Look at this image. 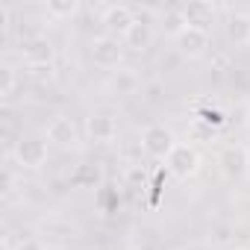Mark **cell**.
Instances as JSON below:
<instances>
[{"label": "cell", "instance_id": "cell-1", "mask_svg": "<svg viewBox=\"0 0 250 250\" xmlns=\"http://www.w3.org/2000/svg\"><path fill=\"white\" fill-rule=\"evenodd\" d=\"M124 42L121 39H115V36H109V33H103V36H94L91 39V44H88V53H91V62L97 65V68H103V71H118L121 65H124Z\"/></svg>", "mask_w": 250, "mask_h": 250}, {"label": "cell", "instance_id": "cell-2", "mask_svg": "<svg viewBox=\"0 0 250 250\" xmlns=\"http://www.w3.org/2000/svg\"><path fill=\"white\" fill-rule=\"evenodd\" d=\"M165 165H168V171H171L177 180H191V177L200 174L203 156H200V150H197L191 142H177L174 150L168 153Z\"/></svg>", "mask_w": 250, "mask_h": 250}, {"label": "cell", "instance_id": "cell-3", "mask_svg": "<svg viewBox=\"0 0 250 250\" xmlns=\"http://www.w3.org/2000/svg\"><path fill=\"white\" fill-rule=\"evenodd\" d=\"M9 156H12V162H15L21 171H39L42 165H47L50 145H47L44 139H18Z\"/></svg>", "mask_w": 250, "mask_h": 250}, {"label": "cell", "instance_id": "cell-4", "mask_svg": "<svg viewBox=\"0 0 250 250\" xmlns=\"http://www.w3.org/2000/svg\"><path fill=\"white\" fill-rule=\"evenodd\" d=\"M142 150L150 156V159H168V153L174 150L177 145V136L171 133V127H165V124H147V127L142 130Z\"/></svg>", "mask_w": 250, "mask_h": 250}, {"label": "cell", "instance_id": "cell-5", "mask_svg": "<svg viewBox=\"0 0 250 250\" xmlns=\"http://www.w3.org/2000/svg\"><path fill=\"white\" fill-rule=\"evenodd\" d=\"M44 142H47V145H53V147H62V150L80 147V127L74 124V118H71V115H53V118L47 121Z\"/></svg>", "mask_w": 250, "mask_h": 250}, {"label": "cell", "instance_id": "cell-6", "mask_svg": "<svg viewBox=\"0 0 250 250\" xmlns=\"http://www.w3.org/2000/svg\"><path fill=\"white\" fill-rule=\"evenodd\" d=\"M218 168L227 180H244L250 171V150L244 145H227L218 153Z\"/></svg>", "mask_w": 250, "mask_h": 250}, {"label": "cell", "instance_id": "cell-7", "mask_svg": "<svg viewBox=\"0 0 250 250\" xmlns=\"http://www.w3.org/2000/svg\"><path fill=\"white\" fill-rule=\"evenodd\" d=\"M21 53H24V62H27L30 71H44V68L50 71L53 62H56V47L44 36H33L30 42H24Z\"/></svg>", "mask_w": 250, "mask_h": 250}, {"label": "cell", "instance_id": "cell-8", "mask_svg": "<svg viewBox=\"0 0 250 250\" xmlns=\"http://www.w3.org/2000/svg\"><path fill=\"white\" fill-rule=\"evenodd\" d=\"M174 47L183 59H200L206 50H209V30H200V27H186L177 39H174Z\"/></svg>", "mask_w": 250, "mask_h": 250}, {"label": "cell", "instance_id": "cell-9", "mask_svg": "<svg viewBox=\"0 0 250 250\" xmlns=\"http://www.w3.org/2000/svg\"><path fill=\"white\" fill-rule=\"evenodd\" d=\"M85 136L94 145H112L118 139V121L109 112H91L85 118Z\"/></svg>", "mask_w": 250, "mask_h": 250}, {"label": "cell", "instance_id": "cell-10", "mask_svg": "<svg viewBox=\"0 0 250 250\" xmlns=\"http://www.w3.org/2000/svg\"><path fill=\"white\" fill-rule=\"evenodd\" d=\"M139 18H136V12L130 9V6H124V3H115V6H106L103 9V15H100V24L106 27V33L109 36H115V39H124L130 33V27L136 24Z\"/></svg>", "mask_w": 250, "mask_h": 250}, {"label": "cell", "instance_id": "cell-11", "mask_svg": "<svg viewBox=\"0 0 250 250\" xmlns=\"http://www.w3.org/2000/svg\"><path fill=\"white\" fill-rule=\"evenodd\" d=\"M183 18H186V27H200V30H209L215 24V15H218V6L209 3V0H188V3L180 6Z\"/></svg>", "mask_w": 250, "mask_h": 250}, {"label": "cell", "instance_id": "cell-12", "mask_svg": "<svg viewBox=\"0 0 250 250\" xmlns=\"http://www.w3.org/2000/svg\"><path fill=\"white\" fill-rule=\"evenodd\" d=\"M121 42H124V47L133 50V53H145V50H150V44H153V24L145 21V18H139V21L130 27V33L124 36Z\"/></svg>", "mask_w": 250, "mask_h": 250}, {"label": "cell", "instance_id": "cell-13", "mask_svg": "<svg viewBox=\"0 0 250 250\" xmlns=\"http://www.w3.org/2000/svg\"><path fill=\"white\" fill-rule=\"evenodd\" d=\"M109 88L118 94V97H130L139 91V74L136 68H127V65H121L118 71L109 74Z\"/></svg>", "mask_w": 250, "mask_h": 250}, {"label": "cell", "instance_id": "cell-14", "mask_svg": "<svg viewBox=\"0 0 250 250\" xmlns=\"http://www.w3.org/2000/svg\"><path fill=\"white\" fill-rule=\"evenodd\" d=\"M103 183V171L100 165H91V162H83L71 171V186L74 188H100Z\"/></svg>", "mask_w": 250, "mask_h": 250}, {"label": "cell", "instance_id": "cell-15", "mask_svg": "<svg viewBox=\"0 0 250 250\" xmlns=\"http://www.w3.org/2000/svg\"><path fill=\"white\" fill-rule=\"evenodd\" d=\"M44 12L50 21H68L80 12V0H47Z\"/></svg>", "mask_w": 250, "mask_h": 250}, {"label": "cell", "instance_id": "cell-16", "mask_svg": "<svg viewBox=\"0 0 250 250\" xmlns=\"http://www.w3.org/2000/svg\"><path fill=\"white\" fill-rule=\"evenodd\" d=\"M227 30H229V39H235V42H247V36H250V18L247 15H241V12H232L229 15V21H227Z\"/></svg>", "mask_w": 250, "mask_h": 250}, {"label": "cell", "instance_id": "cell-17", "mask_svg": "<svg viewBox=\"0 0 250 250\" xmlns=\"http://www.w3.org/2000/svg\"><path fill=\"white\" fill-rule=\"evenodd\" d=\"M15 85H18V74L9 62L0 65V100H9L15 94Z\"/></svg>", "mask_w": 250, "mask_h": 250}, {"label": "cell", "instance_id": "cell-18", "mask_svg": "<svg viewBox=\"0 0 250 250\" xmlns=\"http://www.w3.org/2000/svg\"><path fill=\"white\" fill-rule=\"evenodd\" d=\"M162 30H165L171 39H177V36L186 30V18H183L180 6H177V9H168V12L162 15Z\"/></svg>", "mask_w": 250, "mask_h": 250}, {"label": "cell", "instance_id": "cell-19", "mask_svg": "<svg viewBox=\"0 0 250 250\" xmlns=\"http://www.w3.org/2000/svg\"><path fill=\"white\" fill-rule=\"evenodd\" d=\"M42 227H44L50 235H62V238H74V235H77V227L68 224V221H44Z\"/></svg>", "mask_w": 250, "mask_h": 250}, {"label": "cell", "instance_id": "cell-20", "mask_svg": "<svg viewBox=\"0 0 250 250\" xmlns=\"http://www.w3.org/2000/svg\"><path fill=\"white\" fill-rule=\"evenodd\" d=\"M9 30H12V9H9V3H0V36H9Z\"/></svg>", "mask_w": 250, "mask_h": 250}, {"label": "cell", "instance_id": "cell-21", "mask_svg": "<svg viewBox=\"0 0 250 250\" xmlns=\"http://www.w3.org/2000/svg\"><path fill=\"white\" fill-rule=\"evenodd\" d=\"M15 250H47L39 238H24V241H18V247Z\"/></svg>", "mask_w": 250, "mask_h": 250}, {"label": "cell", "instance_id": "cell-22", "mask_svg": "<svg viewBox=\"0 0 250 250\" xmlns=\"http://www.w3.org/2000/svg\"><path fill=\"white\" fill-rule=\"evenodd\" d=\"M244 127H247V133H250V103H247V109H244Z\"/></svg>", "mask_w": 250, "mask_h": 250}, {"label": "cell", "instance_id": "cell-23", "mask_svg": "<svg viewBox=\"0 0 250 250\" xmlns=\"http://www.w3.org/2000/svg\"><path fill=\"white\" fill-rule=\"evenodd\" d=\"M3 250H15V247H12V241H9V238H3Z\"/></svg>", "mask_w": 250, "mask_h": 250}, {"label": "cell", "instance_id": "cell-24", "mask_svg": "<svg viewBox=\"0 0 250 250\" xmlns=\"http://www.w3.org/2000/svg\"><path fill=\"white\" fill-rule=\"evenodd\" d=\"M235 250H250V244H244V247H235Z\"/></svg>", "mask_w": 250, "mask_h": 250}, {"label": "cell", "instance_id": "cell-25", "mask_svg": "<svg viewBox=\"0 0 250 250\" xmlns=\"http://www.w3.org/2000/svg\"><path fill=\"white\" fill-rule=\"evenodd\" d=\"M133 250H153V247H133Z\"/></svg>", "mask_w": 250, "mask_h": 250}, {"label": "cell", "instance_id": "cell-26", "mask_svg": "<svg viewBox=\"0 0 250 250\" xmlns=\"http://www.w3.org/2000/svg\"><path fill=\"white\" fill-rule=\"evenodd\" d=\"M244 47H250V36H247V42H244Z\"/></svg>", "mask_w": 250, "mask_h": 250}]
</instances>
